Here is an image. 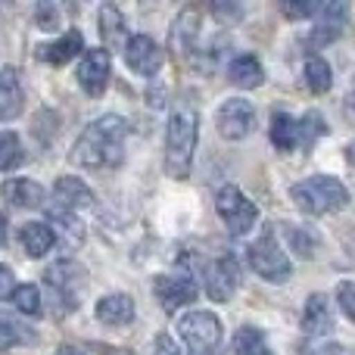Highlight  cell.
Returning <instances> with one entry per match:
<instances>
[{
	"instance_id": "1",
	"label": "cell",
	"mask_w": 355,
	"mask_h": 355,
	"mask_svg": "<svg viewBox=\"0 0 355 355\" xmlns=\"http://www.w3.org/2000/svg\"><path fill=\"white\" fill-rule=\"evenodd\" d=\"M128 122L122 116H100L78 135L72 147V162L78 168H112L125 156Z\"/></svg>"
},
{
	"instance_id": "2",
	"label": "cell",
	"mask_w": 355,
	"mask_h": 355,
	"mask_svg": "<svg viewBox=\"0 0 355 355\" xmlns=\"http://www.w3.org/2000/svg\"><path fill=\"white\" fill-rule=\"evenodd\" d=\"M196 137H200V119H196L193 106H175L166 128V172L172 178L190 175Z\"/></svg>"
},
{
	"instance_id": "3",
	"label": "cell",
	"mask_w": 355,
	"mask_h": 355,
	"mask_svg": "<svg viewBox=\"0 0 355 355\" xmlns=\"http://www.w3.org/2000/svg\"><path fill=\"white\" fill-rule=\"evenodd\" d=\"M290 196L293 202L309 215H327V212H337L349 202V190L343 187V181L331 175H315L306 178V181L293 184L290 187Z\"/></svg>"
},
{
	"instance_id": "4",
	"label": "cell",
	"mask_w": 355,
	"mask_h": 355,
	"mask_svg": "<svg viewBox=\"0 0 355 355\" xmlns=\"http://www.w3.org/2000/svg\"><path fill=\"white\" fill-rule=\"evenodd\" d=\"M178 334H181L184 346L190 355H218L221 352V321L212 312H187L178 321Z\"/></svg>"
},
{
	"instance_id": "5",
	"label": "cell",
	"mask_w": 355,
	"mask_h": 355,
	"mask_svg": "<svg viewBox=\"0 0 355 355\" xmlns=\"http://www.w3.org/2000/svg\"><path fill=\"white\" fill-rule=\"evenodd\" d=\"M250 265L252 271H256L259 277H265L268 284H284L290 277V271H293V265H290L287 252L281 250V243H277V234L271 231V227H265L262 237L256 240V243L250 246Z\"/></svg>"
},
{
	"instance_id": "6",
	"label": "cell",
	"mask_w": 355,
	"mask_h": 355,
	"mask_svg": "<svg viewBox=\"0 0 355 355\" xmlns=\"http://www.w3.org/2000/svg\"><path fill=\"white\" fill-rule=\"evenodd\" d=\"M44 284H47L50 296H53V312L69 315L78 306V290H81V284H85V268H78V265L69 262V259H62V262H53L47 268Z\"/></svg>"
},
{
	"instance_id": "7",
	"label": "cell",
	"mask_w": 355,
	"mask_h": 355,
	"mask_svg": "<svg viewBox=\"0 0 355 355\" xmlns=\"http://www.w3.org/2000/svg\"><path fill=\"white\" fill-rule=\"evenodd\" d=\"M215 209H218L221 221L227 225V231H231L234 237H243L259 218L256 202L246 200L243 190L234 187V184H227V187L218 190V196H215Z\"/></svg>"
},
{
	"instance_id": "8",
	"label": "cell",
	"mask_w": 355,
	"mask_h": 355,
	"mask_svg": "<svg viewBox=\"0 0 355 355\" xmlns=\"http://www.w3.org/2000/svg\"><path fill=\"white\" fill-rule=\"evenodd\" d=\"M215 128H218V135L225 141H243V137H250L252 128H256V110H252V103L240 97L225 100L218 106V112H215Z\"/></svg>"
},
{
	"instance_id": "9",
	"label": "cell",
	"mask_w": 355,
	"mask_h": 355,
	"mask_svg": "<svg viewBox=\"0 0 355 355\" xmlns=\"http://www.w3.org/2000/svg\"><path fill=\"white\" fill-rule=\"evenodd\" d=\"M206 293L215 302H227L240 287V265L231 252H221L218 259L206 265Z\"/></svg>"
},
{
	"instance_id": "10",
	"label": "cell",
	"mask_w": 355,
	"mask_h": 355,
	"mask_svg": "<svg viewBox=\"0 0 355 355\" xmlns=\"http://www.w3.org/2000/svg\"><path fill=\"white\" fill-rule=\"evenodd\" d=\"M153 293L159 300V306L168 315L178 312L181 306H190L196 300V281L190 271H175V275H159L153 284Z\"/></svg>"
},
{
	"instance_id": "11",
	"label": "cell",
	"mask_w": 355,
	"mask_h": 355,
	"mask_svg": "<svg viewBox=\"0 0 355 355\" xmlns=\"http://www.w3.org/2000/svg\"><path fill=\"white\" fill-rule=\"evenodd\" d=\"M125 62H128L131 72L144 75V78H153L162 69V62H166V53H162V47L150 35H135L125 44Z\"/></svg>"
},
{
	"instance_id": "12",
	"label": "cell",
	"mask_w": 355,
	"mask_h": 355,
	"mask_svg": "<svg viewBox=\"0 0 355 355\" xmlns=\"http://www.w3.org/2000/svg\"><path fill=\"white\" fill-rule=\"evenodd\" d=\"M110 75H112V53L110 50H87L85 60L78 66V85L85 87L91 97H100L110 85Z\"/></svg>"
},
{
	"instance_id": "13",
	"label": "cell",
	"mask_w": 355,
	"mask_h": 355,
	"mask_svg": "<svg viewBox=\"0 0 355 355\" xmlns=\"http://www.w3.org/2000/svg\"><path fill=\"white\" fill-rule=\"evenodd\" d=\"M346 10L349 6L346 3H321L318 6V12L315 16H321V22L312 28V35H309V47H324V44H331V41H337L340 35H343V28H346Z\"/></svg>"
},
{
	"instance_id": "14",
	"label": "cell",
	"mask_w": 355,
	"mask_h": 355,
	"mask_svg": "<svg viewBox=\"0 0 355 355\" xmlns=\"http://www.w3.org/2000/svg\"><path fill=\"white\" fill-rule=\"evenodd\" d=\"M53 196L56 209H66V212L78 215L85 212V209H94V190L87 187L85 181H78V178H60L53 187Z\"/></svg>"
},
{
	"instance_id": "15",
	"label": "cell",
	"mask_w": 355,
	"mask_h": 355,
	"mask_svg": "<svg viewBox=\"0 0 355 355\" xmlns=\"http://www.w3.org/2000/svg\"><path fill=\"white\" fill-rule=\"evenodd\" d=\"M200 28H202V16L200 10L187 6V10L178 16L175 28H172V44L181 56H196L200 53Z\"/></svg>"
},
{
	"instance_id": "16",
	"label": "cell",
	"mask_w": 355,
	"mask_h": 355,
	"mask_svg": "<svg viewBox=\"0 0 355 355\" xmlns=\"http://www.w3.org/2000/svg\"><path fill=\"white\" fill-rule=\"evenodd\" d=\"M302 331L309 337H327L334 331V315H331V306H327V296L321 293H312L306 302V312H302Z\"/></svg>"
},
{
	"instance_id": "17",
	"label": "cell",
	"mask_w": 355,
	"mask_h": 355,
	"mask_svg": "<svg viewBox=\"0 0 355 355\" xmlns=\"http://www.w3.org/2000/svg\"><path fill=\"white\" fill-rule=\"evenodd\" d=\"M0 196H6V202H12L16 209H37L44 206V187L28 178H12V181L0 184Z\"/></svg>"
},
{
	"instance_id": "18",
	"label": "cell",
	"mask_w": 355,
	"mask_h": 355,
	"mask_svg": "<svg viewBox=\"0 0 355 355\" xmlns=\"http://www.w3.org/2000/svg\"><path fill=\"white\" fill-rule=\"evenodd\" d=\"M22 85H19V75L16 69L3 66L0 69V122H10L22 112Z\"/></svg>"
},
{
	"instance_id": "19",
	"label": "cell",
	"mask_w": 355,
	"mask_h": 355,
	"mask_svg": "<svg viewBox=\"0 0 355 355\" xmlns=\"http://www.w3.org/2000/svg\"><path fill=\"white\" fill-rule=\"evenodd\" d=\"M19 243H22V250L28 252V256L41 259V256H47V252L53 250L56 234H53V227H50L47 221H28V225L19 227Z\"/></svg>"
},
{
	"instance_id": "20",
	"label": "cell",
	"mask_w": 355,
	"mask_h": 355,
	"mask_svg": "<svg viewBox=\"0 0 355 355\" xmlns=\"http://www.w3.org/2000/svg\"><path fill=\"white\" fill-rule=\"evenodd\" d=\"M97 321H103V324L110 327H122L128 324L131 318H135V302H131L128 293H110L103 296V300L97 302Z\"/></svg>"
},
{
	"instance_id": "21",
	"label": "cell",
	"mask_w": 355,
	"mask_h": 355,
	"mask_svg": "<svg viewBox=\"0 0 355 355\" xmlns=\"http://www.w3.org/2000/svg\"><path fill=\"white\" fill-rule=\"evenodd\" d=\"M227 78H231V85H237V87H243V91H250V87H259V85H262L265 72H262V66H259L256 56L243 53V56H237V60H231V66H227Z\"/></svg>"
},
{
	"instance_id": "22",
	"label": "cell",
	"mask_w": 355,
	"mask_h": 355,
	"mask_svg": "<svg viewBox=\"0 0 355 355\" xmlns=\"http://www.w3.org/2000/svg\"><path fill=\"white\" fill-rule=\"evenodd\" d=\"M81 50H85V37H81L78 31H66L60 41H53V44H47V47H41L37 53H41V60L53 62V66H62V62H69L72 56H78Z\"/></svg>"
},
{
	"instance_id": "23",
	"label": "cell",
	"mask_w": 355,
	"mask_h": 355,
	"mask_svg": "<svg viewBox=\"0 0 355 355\" xmlns=\"http://www.w3.org/2000/svg\"><path fill=\"white\" fill-rule=\"evenodd\" d=\"M234 355H275V352L268 349V340H265V334L259 327L243 324L237 331V337H234Z\"/></svg>"
},
{
	"instance_id": "24",
	"label": "cell",
	"mask_w": 355,
	"mask_h": 355,
	"mask_svg": "<svg viewBox=\"0 0 355 355\" xmlns=\"http://www.w3.org/2000/svg\"><path fill=\"white\" fill-rule=\"evenodd\" d=\"M302 75H306V87L312 94H327L334 85L331 66H327L321 56H306V66H302Z\"/></svg>"
},
{
	"instance_id": "25",
	"label": "cell",
	"mask_w": 355,
	"mask_h": 355,
	"mask_svg": "<svg viewBox=\"0 0 355 355\" xmlns=\"http://www.w3.org/2000/svg\"><path fill=\"white\" fill-rule=\"evenodd\" d=\"M268 137H271V144H275V150L290 153V150L296 147V122H293V116H287V112H275L271 128H268Z\"/></svg>"
},
{
	"instance_id": "26",
	"label": "cell",
	"mask_w": 355,
	"mask_h": 355,
	"mask_svg": "<svg viewBox=\"0 0 355 355\" xmlns=\"http://www.w3.org/2000/svg\"><path fill=\"white\" fill-rule=\"evenodd\" d=\"M100 35H103V41L110 44V47H119V44L125 41V19L112 3L100 6Z\"/></svg>"
},
{
	"instance_id": "27",
	"label": "cell",
	"mask_w": 355,
	"mask_h": 355,
	"mask_svg": "<svg viewBox=\"0 0 355 355\" xmlns=\"http://www.w3.org/2000/svg\"><path fill=\"white\" fill-rule=\"evenodd\" d=\"M25 162V150L19 135L12 131H0V172H12Z\"/></svg>"
},
{
	"instance_id": "28",
	"label": "cell",
	"mask_w": 355,
	"mask_h": 355,
	"mask_svg": "<svg viewBox=\"0 0 355 355\" xmlns=\"http://www.w3.org/2000/svg\"><path fill=\"white\" fill-rule=\"evenodd\" d=\"M324 135H327V125H324V119H321L318 112H306V116L296 122V144H302L306 150H312L315 141L324 137Z\"/></svg>"
},
{
	"instance_id": "29",
	"label": "cell",
	"mask_w": 355,
	"mask_h": 355,
	"mask_svg": "<svg viewBox=\"0 0 355 355\" xmlns=\"http://www.w3.org/2000/svg\"><path fill=\"white\" fill-rule=\"evenodd\" d=\"M50 221L53 225H60V231H62V237H66V243L69 246H81V240H85V227L78 225V215H72V212H66V209H50Z\"/></svg>"
},
{
	"instance_id": "30",
	"label": "cell",
	"mask_w": 355,
	"mask_h": 355,
	"mask_svg": "<svg viewBox=\"0 0 355 355\" xmlns=\"http://www.w3.org/2000/svg\"><path fill=\"white\" fill-rule=\"evenodd\" d=\"M10 300L22 315H41V290L35 284H19Z\"/></svg>"
},
{
	"instance_id": "31",
	"label": "cell",
	"mask_w": 355,
	"mask_h": 355,
	"mask_svg": "<svg viewBox=\"0 0 355 355\" xmlns=\"http://www.w3.org/2000/svg\"><path fill=\"white\" fill-rule=\"evenodd\" d=\"M25 340H28V334L22 331V324H19V321L0 318V352H3V349H12V346L25 343Z\"/></svg>"
},
{
	"instance_id": "32",
	"label": "cell",
	"mask_w": 355,
	"mask_h": 355,
	"mask_svg": "<svg viewBox=\"0 0 355 355\" xmlns=\"http://www.w3.org/2000/svg\"><path fill=\"white\" fill-rule=\"evenodd\" d=\"M284 234H287L290 246H293V250L300 252L302 259H312V256H315V240L309 237V234L302 231V227H287V231H284Z\"/></svg>"
},
{
	"instance_id": "33",
	"label": "cell",
	"mask_w": 355,
	"mask_h": 355,
	"mask_svg": "<svg viewBox=\"0 0 355 355\" xmlns=\"http://www.w3.org/2000/svg\"><path fill=\"white\" fill-rule=\"evenodd\" d=\"M35 22H37V28H44V31L60 28V10H56L53 3H41L35 10Z\"/></svg>"
},
{
	"instance_id": "34",
	"label": "cell",
	"mask_w": 355,
	"mask_h": 355,
	"mask_svg": "<svg viewBox=\"0 0 355 355\" xmlns=\"http://www.w3.org/2000/svg\"><path fill=\"white\" fill-rule=\"evenodd\" d=\"M337 302H340V309H343L346 318L355 324V284H349V281L340 284L337 287Z\"/></svg>"
},
{
	"instance_id": "35",
	"label": "cell",
	"mask_w": 355,
	"mask_h": 355,
	"mask_svg": "<svg viewBox=\"0 0 355 355\" xmlns=\"http://www.w3.org/2000/svg\"><path fill=\"white\" fill-rule=\"evenodd\" d=\"M284 10V16H290V19H306V16H315L318 12V3H284L281 6Z\"/></svg>"
},
{
	"instance_id": "36",
	"label": "cell",
	"mask_w": 355,
	"mask_h": 355,
	"mask_svg": "<svg viewBox=\"0 0 355 355\" xmlns=\"http://www.w3.org/2000/svg\"><path fill=\"white\" fill-rule=\"evenodd\" d=\"M12 290H16L12 268H10V265H0V300H3V296H12Z\"/></svg>"
},
{
	"instance_id": "37",
	"label": "cell",
	"mask_w": 355,
	"mask_h": 355,
	"mask_svg": "<svg viewBox=\"0 0 355 355\" xmlns=\"http://www.w3.org/2000/svg\"><path fill=\"white\" fill-rule=\"evenodd\" d=\"M156 355H184V352L178 349L168 334H159V337H156Z\"/></svg>"
},
{
	"instance_id": "38",
	"label": "cell",
	"mask_w": 355,
	"mask_h": 355,
	"mask_svg": "<svg viewBox=\"0 0 355 355\" xmlns=\"http://www.w3.org/2000/svg\"><path fill=\"white\" fill-rule=\"evenodd\" d=\"M3 243H6V218L0 215V246H3Z\"/></svg>"
},
{
	"instance_id": "39",
	"label": "cell",
	"mask_w": 355,
	"mask_h": 355,
	"mask_svg": "<svg viewBox=\"0 0 355 355\" xmlns=\"http://www.w3.org/2000/svg\"><path fill=\"white\" fill-rule=\"evenodd\" d=\"M56 355H81V352H78V349H72V346H62V349L56 352Z\"/></svg>"
},
{
	"instance_id": "40",
	"label": "cell",
	"mask_w": 355,
	"mask_h": 355,
	"mask_svg": "<svg viewBox=\"0 0 355 355\" xmlns=\"http://www.w3.org/2000/svg\"><path fill=\"white\" fill-rule=\"evenodd\" d=\"M346 156H349V162H352V166H355V144H352V147H349V150H346Z\"/></svg>"
}]
</instances>
